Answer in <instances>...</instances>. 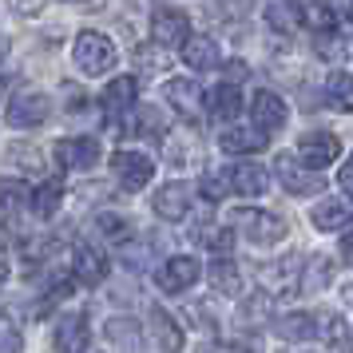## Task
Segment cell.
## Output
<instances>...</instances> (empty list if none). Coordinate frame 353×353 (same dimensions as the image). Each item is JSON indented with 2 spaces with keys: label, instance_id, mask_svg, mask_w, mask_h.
<instances>
[{
  "label": "cell",
  "instance_id": "cell-1",
  "mask_svg": "<svg viewBox=\"0 0 353 353\" xmlns=\"http://www.w3.org/2000/svg\"><path fill=\"white\" fill-rule=\"evenodd\" d=\"M72 56H76V68H80L83 76H103V72L115 68V44L103 32H92V28L76 36Z\"/></svg>",
  "mask_w": 353,
  "mask_h": 353
},
{
  "label": "cell",
  "instance_id": "cell-2",
  "mask_svg": "<svg viewBox=\"0 0 353 353\" xmlns=\"http://www.w3.org/2000/svg\"><path fill=\"white\" fill-rule=\"evenodd\" d=\"M234 223L242 226V234L250 242H258V246H270V242H282L286 239V230L290 226L274 214V210H250V207H242V210H234L230 214Z\"/></svg>",
  "mask_w": 353,
  "mask_h": 353
},
{
  "label": "cell",
  "instance_id": "cell-3",
  "mask_svg": "<svg viewBox=\"0 0 353 353\" xmlns=\"http://www.w3.org/2000/svg\"><path fill=\"white\" fill-rule=\"evenodd\" d=\"M337 155H341V139L330 135V131H305L302 139H298V163H302L305 171H314V175H318L321 167H330Z\"/></svg>",
  "mask_w": 353,
  "mask_h": 353
},
{
  "label": "cell",
  "instance_id": "cell-4",
  "mask_svg": "<svg viewBox=\"0 0 353 353\" xmlns=\"http://www.w3.org/2000/svg\"><path fill=\"white\" fill-rule=\"evenodd\" d=\"M191 32V20L187 12H179V8H155L151 12V40H155V48H175L183 44Z\"/></svg>",
  "mask_w": 353,
  "mask_h": 353
},
{
  "label": "cell",
  "instance_id": "cell-5",
  "mask_svg": "<svg viewBox=\"0 0 353 353\" xmlns=\"http://www.w3.org/2000/svg\"><path fill=\"white\" fill-rule=\"evenodd\" d=\"M112 171L128 191H139V187H147V183L155 179V163L147 159V155H139V151H115Z\"/></svg>",
  "mask_w": 353,
  "mask_h": 353
},
{
  "label": "cell",
  "instance_id": "cell-6",
  "mask_svg": "<svg viewBox=\"0 0 353 353\" xmlns=\"http://www.w3.org/2000/svg\"><path fill=\"white\" fill-rule=\"evenodd\" d=\"M56 159L72 167V171H92L103 151H99V139H88V135H76V139H60L56 143Z\"/></svg>",
  "mask_w": 353,
  "mask_h": 353
},
{
  "label": "cell",
  "instance_id": "cell-7",
  "mask_svg": "<svg viewBox=\"0 0 353 353\" xmlns=\"http://www.w3.org/2000/svg\"><path fill=\"white\" fill-rule=\"evenodd\" d=\"M44 115H48V96H44V92H17V96L8 99L4 119H8L12 128H36Z\"/></svg>",
  "mask_w": 353,
  "mask_h": 353
},
{
  "label": "cell",
  "instance_id": "cell-8",
  "mask_svg": "<svg viewBox=\"0 0 353 353\" xmlns=\"http://www.w3.org/2000/svg\"><path fill=\"white\" fill-rule=\"evenodd\" d=\"M194 278H199V258H191V254H175L159 266L163 294H183L187 286H194Z\"/></svg>",
  "mask_w": 353,
  "mask_h": 353
},
{
  "label": "cell",
  "instance_id": "cell-9",
  "mask_svg": "<svg viewBox=\"0 0 353 353\" xmlns=\"http://www.w3.org/2000/svg\"><path fill=\"white\" fill-rule=\"evenodd\" d=\"M167 103L187 123H199V115H203V92H199L194 80H167Z\"/></svg>",
  "mask_w": 353,
  "mask_h": 353
},
{
  "label": "cell",
  "instance_id": "cell-10",
  "mask_svg": "<svg viewBox=\"0 0 353 353\" xmlns=\"http://www.w3.org/2000/svg\"><path fill=\"white\" fill-rule=\"evenodd\" d=\"M274 171H278V179H282V187H286L290 194H310V191H321V175L305 171L302 163L294 159V155H278Z\"/></svg>",
  "mask_w": 353,
  "mask_h": 353
},
{
  "label": "cell",
  "instance_id": "cell-11",
  "mask_svg": "<svg viewBox=\"0 0 353 353\" xmlns=\"http://www.w3.org/2000/svg\"><path fill=\"white\" fill-rule=\"evenodd\" d=\"M191 187L187 183H167L163 191H155V214L167 219V223H183L187 210H191Z\"/></svg>",
  "mask_w": 353,
  "mask_h": 353
},
{
  "label": "cell",
  "instance_id": "cell-12",
  "mask_svg": "<svg viewBox=\"0 0 353 353\" xmlns=\"http://www.w3.org/2000/svg\"><path fill=\"white\" fill-rule=\"evenodd\" d=\"M147 325H151V337H155V345H159L163 353H179L183 350V330H179L175 314H167L163 305H151Z\"/></svg>",
  "mask_w": 353,
  "mask_h": 353
},
{
  "label": "cell",
  "instance_id": "cell-13",
  "mask_svg": "<svg viewBox=\"0 0 353 353\" xmlns=\"http://www.w3.org/2000/svg\"><path fill=\"white\" fill-rule=\"evenodd\" d=\"M223 183H226V191L246 194V199H250V194H262V191H266L270 175H266V171H262L258 163H234V167L226 171Z\"/></svg>",
  "mask_w": 353,
  "mask_h": 353
},
{
  "label": "cell",
  "instance_id": "cell-14",
  "mask_svg": "<svg viewBox=\"0 0 353 353\" xmlns=\"http://www.w3.org/2000/svg\"><path fill=\"white\" fill-rule=\"evenodd\" d=\"M52 345L60 353H83V345H88V318L83 314H64L56 334H52Z\"/></svg>",
  "mask_w": 353,
  "mask_h": 353
},
{
  "label": "cell",
  "instance_id": "cell-15",
  "mask_svg": "<svg viewBox=\"0 0 353 353\" xmlns=\"http://www.w3.org/2000/svg\"><path fill=\"white\" fill-rule=\"evenodd\" d=\"M72 278H80V282H88V286H96V282H103V274H108V258L99 254L96 246H76L72 250Z\"/></svg>",
  "mask_w": 353,
  "mask_h": 353
},
{
  "label": "cell",
  "instance_id": "cell-16",
  "mask_svg": "<svg viewBox=\"0 0 353 353\" xmlns=\"http://www.w3.org/2000/svg\"><path fill=\"white\" fill-rule=\"evenodd\" d=\"M183 60H187V68H194V72H207V68H219L223 64V52H219V44L210 40V36H187L183 40Z\"/></svg>",
  "mask_w": 353,
  "mask_h": 353
},
{
  "label": "cell",
  "instance_id": "cell-17",
  "mask_svg": "<svg viewBox=\"0 0 353 353\" xmlns=\"http://www.w3.org/2000/svg\"><path fill=\"white\" fill-rule=\"evenodd\" d=\"M250 112H254V123L262 135H270V131H278L286 123V103H282V96H274V92H258L254 103H250Z\"/></svg>",
  "mask_w": 353,
  "mask_h": 353
},
{
  "label": "cell",
  "instance_id": "cell-18",
  "mask_svg": "<svg viewBox=\"0 0 353 353\" xmlns=\"http://www.w3.org/2000/svg\"><path fill=\"white\" fill-rule=\"evenodd\" d=\"M274 334L282 341H314L318 337V318L305 314V310H294V314H282L274 321Z\"/></svg>",
  "mask_w": 353,
  "mask_h": 353
},
{
  "label": "cell",
  "instance_id": "cell-19",
  "mask_svg": "<svg viewBox=\"0 0 353 353\" xmlns=\"http://www.w3.org/2000/svg\"><path fill=\"white\" fill-rule=\"evenodd\" d=\"M270 135H262L258 128H223L219 135V147L226 155H250V151H262Z\"/></svg>",
  "mask_w": 353,
  "mask_h": 353
},
{
  "label": "cell",
  "instance_id": "cell-20",
  "mask_svg": "<svg viewBox=\"0 0 353 353\" xmlns=\"http://www.w3.org/2000/svg\"><path fill=\"white\" fill-rule=\"evenodd\" d=\"M310 219H314L318 230H341L350 223V203L345 199H321L318 207L310 210Z\"/></svg>",
  "mask_w": 353,
  "mask_h": 353
},
{
  "label": "cell",
  "instance_id": "cell-21",
  "mask_svg": "<svg viewBox=\"0 0 353 353\" xmlns=\"http://www.w3.org/2000/svg\"><path fill=\"white\" fill-rule=\"evenodd\" d=\"M294 17L302 20L310 32L334 36V28H337V17H334V8H330V4H314V0H305V4H298V8H294Z\"/></svg>",
  "mask_w": 353,
  "mask_h": 353
},
{
  "label": "cell",
  "instance_id": "cell-22",
  "mask_svg": "<svg viewBox=\"0 0 353 353\" xmlns=\"http://www.w3.org/2000/svg\"><path fill=\"white\" fill-rule=\"evenodd\" d=\"M131 103H135V80L131 76H115L103 88V112H128Z\"/></svg>",
  "mask_w": 353,
  "mask_h": 353
},
{
  "label": "cell",
  "instance_id": "cell-23",
  "mask_svg": "<svg viewBox=\"0 0 353 353\" xmlns=\"http://www.w3.org/2000/svg\"><path fill=\"white\" fill-rule=\"evenodd\" d=\"M210 112L219 115V119H234V115L242 112V92L230 80L219 83V88L210 92Z\"/></svg>",
  "mask_w": 353,
  "mask_h": 353
},
{
  "label": "cell",
  "instance_id": "cell-24",
  "mask_svg": "<svg viewBox=\"0 0 353 353\" xmlns=\"http://www.w3.org/2000/svg\"><path fill=\"white\" fill-rule=\"evenodd\" d=\"M210 282L219 294H242V274L239 266L230 262V258H214V266H210Z\"/></svg>",
  "mask_w": 353,
  "mask_h": 353
},
{
  "label": "cell",
  "instance_id": "cell-25",
  "mask_svg": "<svg viewBox=\"0 0 353 353\" xmlns=\"http://www.w3.org/2000/svg\"><path fill=\"white\" fill-rule=\"evenodd\" d=\"M28 199H32V207H36V214H40V219H52V214H56V207L64 203V187H60V183H44V187H36Z\"/></svg>",
  "mask_w": 353,
  "mask_h": 353
},
{
  "label": "cell",
  "instance_id": "cell-26",
  "mask_svg": "<svg viewBox=\"0 0 353 353\" xmlns=\"http://www.w3.org/2000/svg\"><path fill=\"white\" fill-rule=\"evenodd\" d=\"M96 230L103 234V239H112V242H123L131 234V223L123 219V214H115V210H103L96 219Z\"/></svg>",
  "mask_w": 353,
  "mask_h": 353
},
{
  "label": "cell",
  "instance_id": "cell-27",
  "mask_svg": "<svg viewBox=\"0 0 353 353\" xmlns=\"http://www.w3.org/2000/svg\"><path fill=\"white\" fill-rule=\"evenodd\" d=\"M262 282L270 290H290L298 282V262H278V266H266L262 270Z\"/></svg>",
  "mask_w": 353,
  "mask_h": 353
},
{
  "label": "cell",
  "instance_id": "cell-28",
  "mask_svg": "<svg viewBox=\"0 0 353 353\" xmlns=\"http://www.w3.org/2000/svg\"><path fill=\"white\" fill-rule=\"evenodd\" d=\"M262 17H266V24H270L274 32H294V24H298V17H294V4H266L262 8Z\"/></svg>",
  "mask_w": 353,
  "mask_h": 353
},
{
  "label": "cell",
  "instance_id": "cell-29",
  "mask_svg": "<svg viewBox=\"0 0 353 353\" xmlns=\"http://www.w3.org/2000/svg\"><path fill=\"white\" fill-rule=\"evenodd\" d=\"M325 96H330V103H334L337 112H350V72H334L330 76V83H325Z\"/></svg>",
  "mask_w": 353,
  "mask_h": 353
},
{
  "label": "cell",
  "instance_id": "cell-30",
  "mask_svg": "<svg viewBox=\"0 0 353 353\" xmlns=\"http://www.w3.org/2000/svg\"><path fill=\"white\" fill-rule=\"evenodd\" d=\"M325 282H330V262H325V258H310L305 274H298V286L314 294V290H321Z\"/></svg>",
  "mask_w": 353,
  "mask_h": 353
},
{
  "label": "cell",
  "instance_id": "cell-31",
  "mask_svg": "<svg viewBox=\"0 0 353 353\" xmlns=\"http://www.w3.org/2000/svg\"><path fill=\"white\" fill-rule=\"evenodd\" d=\"M28 199V187L20 179H0V210H17Z\"/></svg>",
  "mask_w": 353,
  "mask_h": 353
},
{
  "label": "cell",
  "instance_id": "cell-32",
  "mask_svg": "<svg viewBox=\"0 0 353 353\" xmlns=\"http://www.w3.org/2000/svg\"><path fill=\"white\" fill-rule=\"evenodd\" d=\"M199 239L207 242L214 254H226V250H230V242H234V230H230V226H203V234H199Z\"/></svg>",
  "mask_w": 353,
  "mask_h": 353
},
{
  "label": "cell",
  "instance_id": "cell-33",
  "mask_svg": "<svg viewBox=\"0 0 353 353\" xmlns=\"http://www.w3.org/2000/svg\"><path fill=\"white\" fill-rule=\"evenodd\" d=\"M72 282H76L72 274H56V278L48 282V302H60V298H64L68 290H72Z\"/></svg>",
  "mask_w": 353,
  "mask_h": 353
},
{
  "label": "cell",
  "instance_id": "cell-34",
  "mask_svg": "<svg viewBox=\"0 0 353 353\" xmlns=\"http://www.w3.org/2000/svg\"><path fill=\"white\" fill-rule=\"evenodd\" d=\"M223 187H226V183H223L219 175H207V179H203V187H199V191H203V199H207V203H219V199L226 194Z\"/></svg>",
  "mask_w": 353,
  "mask_h": 353
},
{
  "label": "cell",
  "instance_id": "cell-35",
  "mask_svg": "<svg viewBox=\"0 0 353 353\" xmlns=\"http://www.w3.org/2000/svg\"><path fill=\"white\" fill-rule=\"evenodd\" d=\"M266 310H270V298H262V294H254L250 302L242 305V318H246V321H258V314H266Z\"/></svg>",
  "mask_w": 353,
  "mask_h": 353
},
{
  "label": "cell",
  "instance_id": "cell-36",
  "mask_svg": "<svg viewBox=\"0 0 353 353\" xmlns=\"http://www.w3.org/2000/svg\"><path fill=\"white\" fill-rule=\"evenodd\" d=\"M0 353H20V334L17 330H0Z\"/></svg>",
  "mask_w": 353,
  "mask_h": 353
},
{
  "label": "cell",
  "instance_id": "cell-37",
  "mask_svg": "<svg viewBox=\"0 0 353 353\" xmlns=\"http://www.w3.org/2000/svg\"><path fill=\"white\" fill-rule=\"evenodd\" d=\"M139 119H143V131H147V135H159V112L143 108V112H139Z\"/></svg>",
  "mask_w": 353,
  "mask_h": 353
},
{
  "label": "cell",
  "instance_id": "cell-38",
  "mask_svg": "<svg viewBox=\"0 0 353 353\" xmlns=\"http://www.w3.org/2000/svg\"><path fill=\"white\" fill-rule=\"evenodd\" d=\"M330 334H334L337 350H345V337H350V334H345V318H337V321H334V330H330Z\"/></svg>",
  "mask_w": 353,
  "mask_h": 353
},
{
  "label": "cell",
  "instance_id": "cell-39",
  "mask_svg": "<svg viewBox=\"0 0 353 353\" xmlns=\"http://www.w3.org/2000/svg\"><path fill=\"white\" fill-rule=\"evenodd\" d=\"M337 179H341V187L350 191V183H353V171H350V167H341V175H337Z\"/></svg>",
  "mask_w": 353,
  "mask_h": 353
},
{
  "label": "cell",
  "instance_id": "cell-40",
  "mask_svg": "<svg viewBox=\"0 0 353 353\" xmlns=\"http://www.w3.org/2000/svg\"><path fill=\"white\" fill-rule=\"evenodd\" d=\"M0 282H8V262L0 258Z\"/></svg>",
  "mask_w": 353,
  "mask_h": 353
},
{
  "label": "cell",
  "instance_id": "cell-41",
  "mask_svg": "<svg viewBox=\"0 0 353 353\" xmlns=\"http://www.w3.org/2000/svg\"><path fill=\"white\" fill-rule=\"evenodd\" d=\"M0 56H4V40H0Z\"/></svg>",
  "mask_w": 353,
  "mask_h": 353
}]
</instances>
